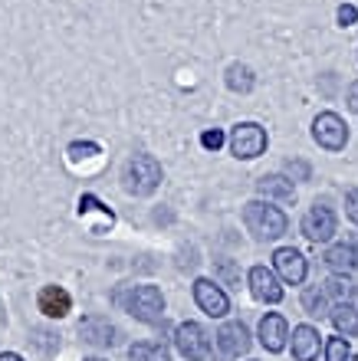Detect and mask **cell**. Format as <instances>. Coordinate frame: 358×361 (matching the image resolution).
Returning a JSON list of instances; mask_svg holds the SVG:
<instances>
[{"instance_id": "cell-1", "label": "cell", "mask_w": 358, "mask_h": 361, "mask_svg": "<svg viewBox=\"0 0 358 361\" xmlns=\"http://www.w3.org/2000/svg\"><path fill=\"white\" fill-rule=\"evenodd\" d=\"M244 224L246 230L253 233L256 243H273V240L286 237V230H290V220L280 207H273L270 200L256 197V200H246L244 204Z\"/></svg>"}, {"instance_id": "cell-2", "label": "cell", "mask_w": 358, "mask_h": 361, "mask_svg": "<svg viewBox=\"0 0 358 361\" xmlns=\"http://www.w3.org/2000/svg\"><path fill=\"white\" fill-rule=\"evenodd\" d=\"M161 178H165L161 161L155 154H145V152L132 154L122 168V188H125V194H132V197H151V194L161 188Z\"/></svg>"}, {"instance_id": "cell-3", "label": "cell", "mask_w": 358, "mask_h": 361, "mask_svg": "<svg viewBox=\"0 0 358 361\" xmlns=\"http://www.w3.org/2000/svg\"><path fill=\"white\" fill-rule=\"evenodd\" d=\"M266 145H270V138H266V128L260 122H237L230 128V135H227V148H230L237 161L260 158L266 152Z\"/></svg>"}, {"instance_id": "cell-4", "label": "cell", "mask_w": 358, "mask_h": 361, "mask_svg": "<svg viewBox=\"0 0 358 361\" xmlns=\"http://www.w3.org/2000/svg\"><path fill=\"white\" fill-rule=\"evenodd\" d=\"M312 138L326 152H345L349 145V125L339 112H319L312 118Z\"/></svg>"}, {"instance_id": "cell-5", "label": "cell", "mask_w": 358, "mask_h": 361, "mask_svg": "<svg viewBox=\"0 0 358 361\" xmlns=\"http://www.w3.org/2000/svg\"><path fill=\"white\" fill-rule=\"evenodd\" d=\"M129 312L145 325H158L165 319V295H161L158 286H135L132 293H129Z\"/></svg>"}, {"instance_id": "cell-6", "label": "cell", "mask_w": 358, "mask_h": 361, "mask_svg": "<svg viewBox=\"0 0 358 361\" xmlns=\"http://www.w3.org/2000/svg\"><path fill=\"white\" fill-rule=\"evenodd\" d=\"M339 233V217H335V210L329 204H312L306 210V217H302V237L309 240V243H329L332 237Z\"/></svg>"}, {"instance_id": "cell-7", "label": "cell", "mask_w": 358, "mask_h": 361, "mask_svg": "<svg viewBox=\"0 0 358 361\" xmlns=\"http://www.w3.org/2000/svg\"><path fill=\"white\" fill-rule=\"evenodd\" d=\"M174 348L184 361H204L210 355V335L201 322H181L174 329Z\"/></svg>"}, {"instance_id": "cell-8", "label": "cell", "mask_w": 358, "mask_h": 361, "mask_svg": "<svg viewBox=\"0 0 358 361\" xmlns=\"http://www.w3.org/2000/svg\"><path fill=\"white\" fill-rule=\"evenodd\" d=\"M191 293H194V302H198V309L208 315V319H227V312H230V295L220 289V283H214L208 276H198L194 286H191Z\"/></svg>"}, {"instance_id": "cell-9", "label": "cell", "mask_w": 358, "mask_h": 361, "mask_svg": "<svg viewBox=\"0 0 358 361\" xmlns=\"http://www.w3.org/2000/svg\"><path fill=\"white\" fill-rule=\"evenodd\" d=\"M214 342H217V352H220V358L224 361H234L240 358V355L250 352V329H246L240 319H230V322H224L220 329H217L214 335Z\"/></svg>"}, {"instance_id": "cell-10", "label": "cell", "mask_w": 358, "mask_h": 361, "mask_svg": "<svg viewBox=\"0 0 358 361\" xmlns=\"http://www.w3.org/2000/svg\"><path fill=\"white\" fill-rule=\"evenodd\" d=\"M246 283H250V293H253L256 302H266V305H280L283 302V279L276 276V269L270 267H253L246 273Z\"/></svg>"}, {"instance_id": "cell-11", "label": "cell", "mask_w": 358, "mask_h": 361, "mask_svg": "<svg viewBox=\"0 0 358 361\" xmlns=\"http://www.w3.org/2000/svg\"><path fill=\"white\" fill-rule=\"evenodd\" d=\"M273 269L276 276L290 286H302L306 283V276H309V259L302 257L296 247H280L273 253Z\"/></svg>"}, {"instance_id": "cell-12", "label": "cell", "mask_w": 358, "mask_h": 361, "mask_svg": "<svg viewBox=\"0 0 358 361\" xmlns=\"http://www.w3.org/2000/svg\"><path fill=\"white\" fill-rule=\"evenodd\" d=\"M256 338H260V345H263L270 355H280L286 348V342H290V325H286V319L280 312H266L263 319H260Z\"/></svg>"}, {"instance_id": "cell-13", "label": "cell", "mask_w": 358, "mask_h": 361, "mask_svg": "<svg viewBox=\"0 0 358 361\" xmlns=\"http://www.w3.org/2000/svg\"><path fill=\"white\" fill-rule=\"evenodd\" d=\"M37 309L47 315V319H66V315L73 312V295H69L63 286L49 283V286H43V289H40Z\"/></svg>"}, {"instance_id": "cell-14", "label": "cell", "mask_w": 358, "mask_h": 361, "mask_svg": "<svg viewBox=\"0 0 358 361\" xmlns=\"http://www.w3.org/2000/svg\"><path fill=\"white\" fill-rule=\"evenodd\" d=\"M79 335H83V342L89 345H99V348H112L119 342V332H115V325L102 315H89L79 322Z\"/></svg>"}, {"instance_id": "cell-15", "label": "cell", "mask_w": 358, "mask_h": 361, "mask_svg": "<svg viewBox=\"0 0 358 361\" xmlns=\"http://www.w3.org/2000/svg\"><path fill=\"white\" fill-rule=\"evenodd\" d=\"M322 348V335L316 325H296L292 329V358L296 361H316Z\"/></svg>"}, {"instance_id": "cell-16", "label": "cell", "mask_w": 358, "mask_h": 361, "mask_svg": "<svg viewBox=\"0 0 358 361\" xmlns=\"http://www.w3.org/2000/svg\"><path fill=\"white\" fill-rule=\"evenodd\" d=\"M256 194L263 200H280V204H292L296 200L292 178H283V174H263L256 180Z\"/></svg>"}, {"instance_id": "cell-17", "label": "cell", "mask_w": 358, "mask_h": 361, "mask_svg": "<svg viewBox=\"0 0 358 361\" xmlns=\"http://www.w3.org/2000/svg\"><path fill=\"white\" fill-rule=\"evenodd\" d=\"M326 267L332 269L335 276H349L355 267V250H352V243H332L329 250H326Z\"/></svg>"}, {"instance_id": "cell-18", "label": "cell", "mask_w": 358, "mask_h": 361, "mask_svg": "<svg viewBox=\"0 0 358 361\" xmlns=\"http://www.w3.org/2000/svg\"><path fill=\"white\" fill-rule=\"evenodd\" d=\"M224 82H227V89H230V92L250 95V92H253V86H256V76H253V69L246 66V63H230V66H227V73H224Z\"/></svg>"}, {"instance_id": "cell-19", "label": "cell", "mask_w": 358, "mask_h": 361, "mask_svg": "<svg viewBox=\"0 0 358 361\" xmlns=\"http://www.w3.org/2000/svg\"><path fill=\"white\" fill-rule=\"evenodd\" d=\"M335 332L345 335V338H355L358 335V309L352 302H335V309L329 312Z\"/></svg>"}, {"instance_id": "cell-20", "label": "cell", "mask_w": 358, "mask_h": 361, "mask_svg": "<svg viewBox=\"0 0 358 361\" xmlns=\"http://www.w3.org/2000/svg\"><path fill=\"white\" fill-rule=\"evenodd\" d=\"M302 309L309 315H316V319H322V315H329V293H326V286H306L302 289Z\"/></svg>"}, {"instance_id": "cell-21", "label": "cell", "mask_w": 358, "mask_h": 361, "mask_svg": "<svg viewBox=\"0 0 358 361\" xmlns=\"http://www.w3.org/2000/svg\"><path fill=\"white\" fill-rule=\"evenodd\" d=\"M129 361H171V352L158 342H135L129 348Z\"/></svg>"}, {"instance_id": "cell-22", "label": "cell", "mask_w": 358, "mask_h": 361, "mask_svg": "<svg viewBox=\"0 0 358 361\" xmlns=\"http://www.w3.org/2000/svg\"><path fill=\"white\" fill-rule=\"evenodd\" d=\"M326 293H329V299H335V302H352L355 283H352L349 276H332L329 283H326Z\"/></svg>"}, {"instance_id": "cell-23", "label": "cell", "mask_w": 358, "mask_h": 361, "mask_svg": "<svg viewBox=\"0 0 358 361\" xmlns=\"http://www.w3.org/2000/svg\"><path fill=\"white\" fill-rule=\"evenodd\" d=\"M322 352H326V361H349V338H345V335H335V338H329V342H326V348H322Z\"/></svg>"}, {"instance_id": "cell-24", "label": "cell", "mask_w": 358, "mask_h": 361, "mask_svg": "<svg viewBox=\"0 0 358 361\" xmlns=\"http://www.w3.org/2000/svg\"><path fill=\"white\" fill-rule=\"evenodd\" d=\"M93 210H99L102 217H109V220L115 224L112 207H105V204H102L99 197H95V194H83V197H79V217H85V214H93Z\"/></svg>"}, {"instance_id": "cell-25", "label": "cell", "mask_w": 358, "mask_h": 361, "mask_svg": "<svg viewBox=\"0 0 358 361\" xmlns=\"http://www.w3.org/2000/svg\"><path fill=\"white\" fill-rule=\"evenodd\" d=\"M66 152H69L73 161H83V158H95V154H102V148H99L95 142H73Z\"/></svg>"}, {"instance_id": "cell-26", "label": "cell", "mask_w": 358, "mask_h": 361, "mask_svg": "<svg viewBox=\"0 0 358 361\" xmlns=\"http://www.w3.org/2000/svg\"><path fill=\"white\" fill-rule=\"evenodd\" d=\"M227 145V135L220 128H204L201 132V148H208V152H220Z\"/></svg>"}, {"instance_id": "cell-27", "label": "cell", "mask_w": 358, "mask_h": 361, "mask_svg": "<svg viewBox=\"0 0 358 361\" xmlns=\"http://www.w3.org/2000/svg\"><path fill=\"white\" fill-rule=\"evenodd\" d=\"M335 20H339V27H355L358 23V7L355 4H342V7L335 10Z\"/></svg>"}, {"instance_id": "cell-28", "label": "cell", "mask_w": 358, "mask_h": 361, "mask_svg": "<svg viewBox=\"0 0 358 361\" xmlns=\"http://www.w3.org/2000/svg\"><path fill=\"white\" fill-rule=\"evenodd\" d=\"M217 273L224 276L227 283H234V286L240 283V273H237V267L230 263V259H217Z\"/></svg>"}, {"instance_id": "cell-29", "label": "cell", "mask_w": 358, "mask_h": 361, "mask_svg": "<svg viewBox=\"0 0 358 361\" xmlns=\"http://www.w3.org/2000/svg\"><path fill=\"white\" fill-rule=\"evenodd\" d=\"M345 214H349V220L358 227V188H352L349 194H345Z\"/></svg>"}, {"instance_id": "cell-30", "label": "cell", "mask_w": 358, "mask_h": 361, "mask_svg": "<svg viewBox=\"0 0 358 361\" xmlns=\"http://www.w3.org/2000/svg\"><path fill=\"white\" fill-rule=\"evenodd\" d=\"M345 105H349V112L358 115V82H349V89H345Z\"/></svg>"}, {"instance_id": "cell-31", "label": "cell", "mask_w": 358, "mask_h": 361, "mask_svg": "<svg viewBox=\"0 0 358 361\" xmlns=\"http://www.w3.org/2000/svg\"><path fill=\"white\" fill-rule=\"evenodd\" d=\"M290 171H296V174H299V178H306V174H309V168H306V164H302V161H296V164L290 161Z\"/></svg>"}, {"instance_id": "cell-32", "label": "cell", "mask_w": 358, "mask_h": 361, "mask_svg": "<svg viewBox=\"0 0 358 361\" xmlns=\"http://www.w3.org/2000/svg\"><path fill=\"white\" fill-rule=\"evenodd\" d=\"M0 361H27V358L17 355V352H0Z\"/></svg>"}, {"instance_id": "cell-33", "label": "cell", "mask_w": 358, "mask_h": 361, "mask_svg": "<svg viewBox=\"0 0 358 361\" xmlns=\"http://www.w3.org/2000/svg\"><path fill=\"white\" fill-rule=\"evenodd\" d=\"M352 250H355V267H358V237L352 240Z\"/></svg>"}, {"instance_id": "cell-34", "label": "cell", "mask_w": 358, "mask_h": 361, "mask_svg": "<svg viewBox=\"0 0 358 361\" xmlns=\"http://www.w3.org/2000/svg\"><path fill=\"white\" fill-rule=\"evenodd\" d=\"M349 361H358V355H349Z\"/></svg>"}, {"instance_id": "cell-35", "label": "cell", "mask_w": 358, "mask_h": 361, "mask_svg": "<svg viewBox=\"0 0 358 361\" xmlns=\"http://www.w3.org/2000/svg\"><path fill=\"white\" fill-rule=\"evenodd\" d=\"M85 361H105V358H85Z\"/></svg>"}]
</instances>
